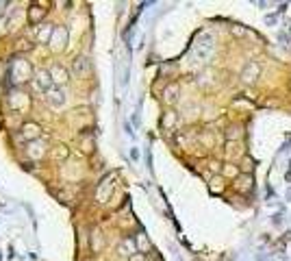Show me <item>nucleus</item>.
Listing matches in <instances>:
<instances>
[{"instance_id": "12", "label": "nucleus", "mask_w": 291, "mask_h": 261, "mask_svg": "<svg viewBox=\"0 0 291 261\" xmlns=\"http://www.w3.org/2000/svg\"><path fill=\"white\" fill-rule=\"evenodd\" d=\"M259 72H261L259 63H256V61H250L246 68H243V72H241V81H243V83H254L256 78H259Z\"/></svg>"}, {"instance_id": "25", "label": "nucleus", "mask_w": 291, "mask_h": 261, "mask_svg": "<svg viewBox=\"0 0 291 261\" xmlns=\"http://www.w3.org/2000/svg\"><path fill=\"white\" fill-rule=\"evenodd\" d=\"M272 222H274V224H276V226H280V224H282V215H280V213H276Z\"/></svg>"}, {"instance_id": "23", "label": "nucleus", "mask_w": 291, "mask_h": 261, "mask_svg": "<svg viewBox=\"0 0 291 261\" xmlns=\"http://www.w3.org/2000/svg\"><path fill=\"white\" fill-rule=\"evenodd\" d=\"M224 174H226V176H235L237 174V168L235 166H226V168H224Z\"/></svg>"}, {"instance_id": "20", "label": "nucleus", "mask_w": 291, "mask_h": 261, "mask_svg": "<svg viewBox=\"0 0 291 261\" xmlns=\"http://www.w3.org/2000/svg\"><path fill=\"white\" fill-rule=\"evenodd\" d=\"M250 183H252V176H250V174H243L241 179H239V183H237V187H239L241 192H248V189H250Z\"/></svg>"}, {"instance_id": "27", "label": "nucleus", "mask_w": 291, "mask_h": 261, "mask_svg": "<svg viewBox=\"0 0 291 261\" xmlns=\"http://www.w3.org/2000/svg\"><path fill=\"white\" fill-rule=\"evenodd\" d=\"M265 22H267V24H274V22H276V16H267Z\"/></svg>"}, {"instance_id": "5", "label": "nucleus", "mask_w": 291, "mask_h": 261, "mask_svg": "<svg viewBox=\"0 0 291 261\" xmlns=\"http://www.w3.org/2000/svg\"><path fill=\"white\" fill-rule=\"evenodd\" d=\"M46 100H48V104H50V107H55V109L63 107V104H65V91L55 85L52 89L46 91Z\"/></svg>"}, {"instance_id": "21", "label": "nucleus", "mask_w": 291, "mask_h": 261, "mask_svg": "<svg viewBox=\"0 0 291 261\" xmlns=\"http://www.w3.org/2000/svg\"><path fill=\"white\" fill-rule=\"evenodd\" d=\"M137 246H139V250H148V248H150V244H148V239H145L143 233L137 235Z\"/></svg>"}, {"instance_id": "29", "label": "nucleus", "mask_w": 291, "mask_h": 261, "mask_svg": "<svg viewBox=\"0 0 291 261\" xmlns=\"http://www.w3.org/2000/svg\"><path fill=\"white\" fill-rule=\"evenodd\" d=\"M287 181H291V168H289V172H287Z\"/></svg>"}, {"instance_id": "19", "label": "nucleus", "mask_w": 291, "mask_h": 261, "mask_svg": "<svg viewBox=\"0 0 291 261\" xmlns=\"http://www.w3.org/2000/svg\"><path fill=\"white\" fill-rule=\"evenodd\" d=\"M176 124V113L174 111H168V113L163 115V128H172Z\"/></svg>"}, {"instance_id": "14", "label": "nucleus", "mask_w": 291, "mask_h": 261, "mask_svg": "<svg viewBox=\"0 0 291 261\" xmlns=\"http://www.w3.org/2000/svg\"><path fill=\"white\" fill-rule=\"evenodd\" d=\"M44 16H46V9H44V7L31 5V9H29V22H31V24H42Z\"/></svg>"}, {"instance_id": "17", "label": "nucleus", "mask_w": 291, "mask_h": 261, "mask_svg": "<svg viewBox=\"0 0 291 261\" xmlns=\"http://www.w3.org/2000/svg\"><path fill=\"white\" fill-rule=\"evenodd\" d=\"M52 157H55L57 161H59V159L65 161V159H68V157H70V150H68V146H63V144H57L55 150H52Z\"/></svg>"}, {"instance_id": "13", "label": "nucleus", "mask_w": 291, "mask_h": 261, "mask_svg": "<svg viewBox=\"0 0 291 261\" xmlns=\"http://www.w3.org/2000/svg\"><path fill=\"white\" fill-rule=\"evenodd\" d=\"M9 107H11V109H24V107H29V98H26L22 91H11V96H9Z\"/></svg>"}, {"instance_id": "11", "label": "nucleus", "mask_w": 291, "mask_h": 261, "mask_svg": "<svg viewBox=\"0 0 291 261\" xmlns=\"http://www.w3.org/2000/svg\"><path fill=\"white\" fill-rule=\"evenodd\" d=\"M135 252H137V244L133 239H124L120 241V246H117V254H120L122 259H133L135 257Z\"/></svg>"}, {"instance_id": "26", "label": "nucleus", "mask_w": 291, "mask_h": 261, "mask_svg": "<svg viewBox=\"0 0 291 261\" xmlns=\"http://www.w3.org/2000/svg\"><path fill=\"white\" fill-rule=\"evenodd\" d=\"M130 261H145V254H135V257L130 259Z\"/></svg>"}, {"instance_id": "9", "label": "nucleus", "mask_w": 291, "mask_h": 261, "mask_svg": "<svg viewBox=\"0 0 291 261\" xmlns=\"http://www.w3.org/2000/svg\"><path fill=\"white\" fill-rule=\"evenodd\" d=\"M26 155H29L33 161L42 159V157L46 155V142L42 140V137H39V140H35V142H31L29 144V150H26Z\"/></svg>"}, {"instance_id": "15", "label": "nucleus", "mask_w": 291, "mask_h": 261, "mask_svg": "<svg viewBox=\"0 0 291 261\" xmlns=\"http://www.w3.org/2000/svg\"><path fill=\"white\" fill-rule=\"evenodd\" d=\"M52 33H55V24H42V26H37V39L42 44H48L50 42Z\"/></svg>"}, {"instance_id": "7", "label": "nucleus", "mask_w": 291, "mask_h": 261, "mask_svg": "<svg viewBox=\"0 0 291 261\" xmlns=\"http://www.w3.org/2000/svg\"><path fill=\"white\" fill-rule=\"evenodd\" d=\"M72 72L76 74V78H85L91 72V61L87 57H76L72 63Z\"/></svg>"}, {"instance_id": "3", "label": "nucleus", "mask_w": 291, "mask_h": 261, "mask_svg": "<svg viewBox=\"0 0 291 261\" xmlns=\"http://www.w3.org/2000/svg\"><path fill=\"white\" fill-rule=\"evenodd\" d=\"M31 76H35V72L31 70V65L26 63V61H13V65H11V78L16 83H22V81H29Z\"/></svg>"}, {"instance_id": "4", "label": "nucleus", "mask_w": 291, "mask_h": 261, "mask_svg": "<svg viewBox=\"0 0 291 261\" xmlns=\"http://www.w3.org/2000/svg\"><path fill=\"white\" fill-rule=\"evenodd\" d=\"M33 81H35V87L42 89V91H48L55 87V83H52V76H50V70H35V76H33Z\"/></svg>"}, {"instance_id": "24", "label": "nucleus", "mask_w": 291, "mask_h": 261, "mask_svg": "<svg viewBox=\"0 0 291 261\" xmlns=\"http://www.w3.org/2000/svg\"><path fill=\"white\" fill-rule=\"evenodd\" d=\"M211 189H213V192L222 189V179H213V185H211Z\"/></svg>"}, {"instance_id": "16", "label": "nucleus", "mask_w": 291, "mask_h": 261, "mask_svg": "<svg viewBox=\"0 0 291 261\" xmlns=\"http://www.w3.org/2000/svg\"><path fill=\"white\" fill-rule=\"evenodd\" d=\"M178 85L176 83H172V85H168V87H165V91H163V98H165V102H174L176 98H178Z\"/></svg>"}, {"instance_id": "8", "label": "nucleus", "mask_w": 291, "mask_h": 261, "mask_svg": "<svg viewBox=\"0 0 291 261\" xmlns=\"http://www.w3.org/2000/svg\"><path fill=\"white\" fill-rule=\"evenodd\" d=\"M50 76H52V83H55L57 87H63V85L70 81V72L65 70L63 65H59V63H55L50 68Z\"/></svg>"}, {"instance_id": "2", "label": "nucleus", "mask_w": 291, "mask_h": 261, "mask_svg": "<svg viewBox=\"0 0 291 261\" xmlns=\"http://www.w3.org/2000/svg\"><path fill=\"white\" fill-rule=\"evenodd\" d=\"M48 46L52 52H63L65 46H68V29L65 26H55V33H52Z\"/></svg>"}, {"instance_id": "28", "label": "nucleus", "mask_w": 291, "mask_h": 261, "mask_svg": "<svg viewBox=\"0 0 291 261\" xmlns=\"http://www.w3.org/2000/svg\"><path fill=\"white\" fill-rule=\"evenodd\" d=\"M233 33H235V35H243V33H246V31H243V29H237V26H235Z\"/></svg>"}, {"instance_id": "22", "label": "nucleus", "mask_w": 291, "mask_h": 261, "mask_svg": "<svg viewBox=\"0 0 291 261\" xmlns=\"http://www.w3.org/2000/svg\"><path fill=\"white\" fill-rule=\"evenodd\" d=\"M228 140H239L241 137V128H237V126H230L228 128V133H226Z\"/></svg>"}, {"instance_id": "6", "label": "nucleus", "mask_w": 291, "mask_h": 261, "mask_svg": "<svg viewBox=\"0 0 291 261\" xmlns=\"http://www.w3.org/2000/svg\"><path fill=\"white\" fill-rule=\"evenodd\" d=\"M113 179L111 176H107L100 185H98V189H96V198H98V202H107L109 198H111V194H113Z\"/></svg>"}, {"instance_id": "18", "label": "nucleus", "mask_w": 291, "mask_h": 261, "mask_svg": "<svg viewBox=\"0 0 291 261\" xmlns=\"http://www.w3.org/2000/svg\"><path fill=\"white\" fill-rule=\"evenodd\" d=\"M241 170H243V174H250L254 170V159L252 157H243L241 159Z\"/></svg>"}, {"instance_id": "10", "label": "nucleus", "mask_w": 291, "mask_h": 261, "mask_svg": "<svg viewBox=\"0 0 291 261\" xmlns=\"http://www.w3.org/2000/svg\"><path fill=\"white\" fill-rule=\"evenodd\" d=\"M20 133H22V137H26V140L35 142V140H39V135H42V126H39L37 122H24Z\"/></svg>"}, {"instance_id": "1", "label": "nucleus", "mask_w": 291, "mask_h": 261, "mask_svg": "<svg viewBox=\"0 0 291 261\" xmlns=\"http://www.w3.org/2000/svg\"><path fill=\"white\" fill-rule=\"evenodd\" d=\"M213 50H215L213 35H211V33H202V35L196 39V44H194V55H196V59L200 63H207L209 57L213 55Z\"/></svg>"}]
</instances>
